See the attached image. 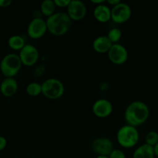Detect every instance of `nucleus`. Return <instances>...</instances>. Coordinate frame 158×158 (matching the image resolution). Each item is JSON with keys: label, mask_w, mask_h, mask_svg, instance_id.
<instances>
[{"label": "nucleus", "mask_w": 158, "mask_h": 158, "mask_svg": "<svg viewBox=\"0 0 158 158\" xmlns=\"http://www.w3.org/2000/svg\"><path fill=\"white\" fill-rule=\"evenodd\" d=\"M22 65L26 66H32L38 62L40 52L35 46L26 44L18 54Z\"/></svg>", "instance_id": "obj_7"}, {"label": "nucleus", "mask_w": 158, "mask_h": 158, "mask_svg": "<svg viewBox=\"0 0 158 158\" xmlns=\"http://www.w3.org/2000/svg\"><path fill=\"white\" fill-rule=\"evenodd\" d=\"M140 138L138 130L131 125H123L117 133V141L120 147L130 149L137 145Z\"/></svg>", "instance_id": "obj_3"}, {"label": "nucleus", "mask_w": 158, "mask_h": 158, "mask_svg": "<svg viewBox=\"0 0 158 158\" xmlns=\"http://www.w3.org/2000/svg\"><path fill=\"white\" fill-rule=\"evenodd\" d=\"M26 44L25 39L19 35H12L8 40V46L12 50L20 51Z\"/></svg>", "instance_id": "obj_17"}, {"label": "nucleus", "mask_w": 158, "mask_h": 158, "mask_svg": "<svg viewBox=\"0 0 158 158\" xmlns=\"http://www.w3.org/2000/svg\"><path fill=\"white\" fill-rule=\"evenodd\" d=\"M154 155H155V157H158V143L154 146Z\"/></svg>", "instance_id": "obj_28"}, {"label": "nucleus", "mask_w": 158, "mask_h": 158, "mask_svg": "<svg viewBox=\"0 0 158 158\" xmlns=\"http://www.w3.org/2000/svg\"><path fill=\"white\" fill-rule=\"evenodd\" d=\"M19 56L16 53H8L3 56L0 62V71L5 78H14L22 67Z\"/></svg>", "instance_id": "obj_4"}, {"label": "nucleus", "mask_w": 158, "mask_h": 158, "mask_svg": "<svg viewBox=\"0 0 158 158\" xmlns=\"http://www.w3.org/2000/svg\"><path fill=\"white\" fill-rule=\"evenodd\" d=\"M11 0H0V8H7L12 4Z\"/></svg>", "instance_id": "obj_25"}, {"label": "nucleus", "mask_w": 158, "mask_h": 158, "mask_svg": "<svg viewBox=\"0 0 158 158\" xmlns=\"http://www.w3.org/2000/svg\"><path fill=\"white\" fill-rule=\"evenodd\" d=\"M94 16L97 21L101 23H106L111 20V9L106 4L96 6L94 9Z\"/></svg>", "instance_id": "obj_14"}, {"label": "nucleus", "mask_w": 158, "mask_h": 158, "mask_svg": "<svg viewBox=\"0 0 158 158\" xmlns=\"http://www.w3.org/2000/svg\"><path fill=\"white\" fill-rule=\"evenodd\" d=\"M106 2H107L108 4L111 6V7H114V6H115L116 5H117L118 3H120V0H107V1H106Z\"/></svg>", "instance_id": "obj_26"}, {"label": "nucleus", "mask_w": 158, "mask_h": 158, "mask_svg": "<svg viewBox=\"0 0 158 158\" xmlns=\"http://www.w3.org/2000/svg\"><path fill=\"white\" fill-rule=\"evenodd\" d=\"M109 158H127V157L125 153L122 150L114 149L109 155Z\"/></svg>", "instance_id": "obj_22"}, {"label": "nucleus", "mask_w": 158, "mask_h": 158, "mask_svg": "<svg viewBox=\"0 0 158 158\" xmlns=\"http://www.w3.org/2000/svg\"><path fill=\"white\" fill-rule=\"evenodd\" d=\"M107 56L110 61L115 65H123L127 61L128 51L123 45L120 43L113 44L107 52Z\"/></svg>", "instance_id": "obj_8"}, {"label": "nucleus", "mask_w": 158, "mask_h": 158, "mask_svg": "<svg viewBox=\"0 0 158 158\" xmlns=\"http://www.w3.org/2000/svg\"><path fill=\"white\" fill-rule=\"evenodd\" d=\"M111 20L117 24H122L131 19L132 10L131 6L120 2L114 7H111Z\"/></svg>", "instance_id": "obj_6"}, {"label": "nucleus", "mask_w": 158, "mask_h": 158, "mask_svg": "<svg viewBox=\"0 0 158 158\" xmlns=\"http://www.w3.org/2000/svg\"><path fill=\"white\" fill-rule=\"evenodd\" d=\"M106 36H107V38L109 39L110 41L113 44L118 43L119 41H120L122 38L121 29L117 27L112 28V29H110L109 30Z\"/></svg>", "instance_id": "obj_20"}, {"label": "nucleus", "mask_w": 158, "mask_h": 158, "mask_svg": "<svg viewBox=\"0 0 158 158\" xmlns=\"http://www.w3.org/2000/svg\"><path fill=\"white\" fill-rule=\"evenodd\" d=\"M56 6L59 8H67L70 0H53Z\"/></svg>", "instance_id": "obj_23"}, {"label": "nucleus", "mask_w": 158, "mask_h": 158, "mask_svg": "<svg viewBox=\"0 0 158 158\" xmlns=\"http://www.w3.org/2000/svg\"><path fill=\"white\" fill-rule=\"evenodd\" d=\"M90 2L91 3L95 4L96 6H98V5H100V4H103V3L106 2L105 0H91Z\"/></svg>", "instance_id": "obj_27"}, {"label": "nucleus", "mask_w": 158, "mask_h": 158, "mask_svg": "<svg viewBox=\"0 0 158 158\" xmlns=\"http://www.w3.org/2000/svg\"><path fill=\"white\" fill-rule=\"evenodd\" d=\"M18 83L15 78H5L0 83V92L4 97H11L18 91Z\"/></svg>", "instance_id": "obj_13"}, {"label": "nucleus", "mask_w": 158, "mask_h": 158, "mask_svg": "<svg viewBox=\"0 0 158 158\" xmlns=\"http://www.w3.org/2000/svg\"><path fill=\"white\" fill-rule=\"evenodd\" d=\"M149 116L150 109L148 104L140 100H135L129 103L124 112L127 124L135 127L144 123Z\"/></svg>", "instance_id": "obj_1"}, {"label": "nucleus", "mask_w": 158, "mask_h": 158, "mask_svg": "<svg viewBox=\"0 0 158 158\" xmlns=\"http://www.w3.org/2000/svg\"><path fill=\"white\" fill-rule=\"evenodd\" d=\"M42 94L49 100H58L65 91L63 82L56 78H49L41 83Z\"/></svg>", "instance_id": "obj_5"}, {"label": "nucleus", "mask_w": 158, "mask_h": 158, "mask_svg": "<svg viewBox=\"0 0 158 158\" xmlns=\"http://www.w3.org/2000/svg\"><path fill=\"white\" fill-rule=\"evenodd\" d=\"M112 45L106 35H99L93 42V48L98 53H107Z\"/></svg>", "instance_id": "obj_15"}, {"label": "nucleus", "mask_w": 158, "mask_h": 158, "mask_svg": "<svg viewBox=\"0 0 158 158\" xmlns=\"http://www.w3.org/2000/svg\"><path fill=\"white\" fill-rule=\"evenodd\" d=\"M158 143V133L154 131H149L145 136V143L154 147Z\"/></svg>", "instance_id": "obj_21"}, {"label": "nucleus", "mask_w": 158, "mask_h": 158, "mask_svg": "<svg viewBox=\"0 0 158 158\" xmlns=\"http://www.w3.org/2000/svg\"><path fill=\"white\" fill-rule=\"evenodd\" d=\"M47 31L46 20L35 17L29 22L27 26V34L32 40H39L44 36Z\"/></svg>", "instance_id": "obj_9"}, {"label": "nucleus", "mask_w": 158, "mask_h": 158, "mask_svg": "<svg viewBox=\"0 0 158 158\" xmlns=\"http://www.w3.org/2000/svg\"><path fill=\"white\" fill-rule=\"evenodd\" d=\"M95 158H109V156H104V155H97Z\"/></svg>", "instance_id": "obj_29"}, {"label": "nucleus", "mask_w": 158, "mask_h": 158, "mask_svg": "<svg viewBox=\"0 0 158 158\" xmlns=\"http://www.w3.org/2000/svg\"><path fill=\"white\" fill-rule=\"evenodd\" d=\"M154 147L147 143L140 145L133 153V158H154Z\"/></svg>", "instance_id": "obj_16"}, {"label": "nucleus", "mask_w": 158, "mask_h": 158, "mask_svg": "<svg viewBox=\"0 0 158 158\" xmlns=\"http://www.w3.org/2000/svg\"><path fill=\"white\" fill-rule=\"evenodd\" d=\"M91 148L97 155L109 156L114 149L112 140L107 137H97L91 143Z\"/></svg>", "instance_id": "obj_11"}, {"label": "nucleus", "mask_w": 158, "mask_h": 158, "mask_svg": "<svg viewBox=\"0 0 158 158\" xmlns=\"http://www.w3.org/2000/svg\"><path fill=\"white\" fill-rule=\"evenodd\" d=\"M47 31L56 36H61L69 32L72 21L66 12H55L46 20Z\"/></svg>", "instance_id": "obj_2"}, {"label": "nucleus", "mask_w": 158, "mask_h": 158, "mask_svg": "<svg viewBox=\"0 0 158 158\" xmlns=\"http://www.w3.org/2000/svg\"><path fill=\"white\" fill-rule=\"evenodd\" d=\"M113 104L107 99L100 98L94 102L92 106V110L94 115L98 118H106L112 114Z\"/></svg>", "instance_id": "obj_12"}, {"label": "nucleus", "mask_w": 158, "mask_h": 158, "mask_svg": "<svg viewBox=\"0 0 158 158\" xmlns=\"http://www.w3.org/2000/svg\"><path fill=\"white\" fill-rule=\"evenodd\" d=\"M26 91L30 97H37L42 94V86L40 83L32 82L26 86Z\"/></svg>", "instance_id": "obj_19"}, {"label": "nucleus", "mask_w": 158, "mask_h": 158, "mask_svg": "<svg viewBox=\"0 0 158 158\" xmlns=\"http://www.w3.org/2000/svg\"><path fill=\"white\" fill-rule=\"evenodd\" d=\"M87 12L86 4L81 0H70L66 8V14L71 21L78 22L85 18Z\"/></svg>", "instance_id": "obj_10"}, {"label": "nucleus", "mask_w": 158, "mask_h": 158, "mask_svg": "<svg viewBox=\"0 0 158 158\" xmlns=\"http://www.w3.org/2000/svg\"><path fill=\"white\" fill-rule=\"evenodd\" d=\"M56 6L53 0H44L40 4V10L43 15L48 17L51 16L56 12Z\"/></svg>", "instance_id": "obj_18"}, {"label": "nucleus", "mask_w": 158, "mask_h": 158, "mask_svg": "<svg viewBox=\"0 0 158 158\" xmlns=\"http://www.w3.org/2000/svg\"><path fill=\"white\" fill-rule=\"evenodd\" d=\"M7 146V140L3 136H0V151L5 150Z\"/></svg>", "instance_id": "obj_24"}]
</instances>
